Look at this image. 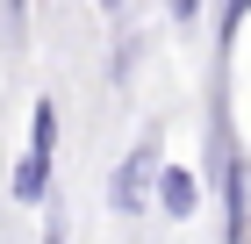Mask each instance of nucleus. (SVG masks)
<instances>
[{"mask_svg":"<svg viewBox=\"0 0 251 244\" xmlns=\"http://www.w3.org/2000/svg\"><path fill=\"white\" fill-rule=\"evenodd\" d=\"M43 244H65V223H50V230H43Z\"/></svg>","mask_w":251,"mask_h":244,"instance_id":"0eeeda50","label":"nucleus"},{"mask_svg":"<svg viewBox=\"0 0 251 244\" xmlns=\"http://www.w3.org/2000/svg\"><path fill=\"white\" fill-rule=\"evenodd\" d=\"M158 208H165L173 223H187L194 208H201V180H194L187 165H158Z\"/></svg>","mask_w":251,"mask_h":244,"instance_id":"7ed1b4c3","label":"nucleus"},{"mask_svg":"<svg viewBox=\"0 0 251 244\" xmlns=\"http://www.w3.org/2000/svg\"><path fill=\"white\" fill-rule=\"evenodd\" d=\"M50 158H58V101H36L29 108V151L15 158V201L22 208L50 201Z\"/></svg>","mask_w":251,"mask_h":244,"instance_id":"f257e3e1","label":"nucleus"},{"mask_svg":"<svg viewBox=\"0 0 251 244\" xmlns=\"http://www.w3.org/2000/svg\"><path fill=\"white\" fill-rule=\"evenodd\" d=\"M122 7H129V0H100V15H108V22H122Z\"/></svg>","mask_w":251,"mask_h":244,"instance_id":"423d86ee","label":"nucleus"},{"mask_svg":"<svg viewBox=\"0 0 251 244\" xmlns=\"http://www.w3.org/2000/svg\"><path fill=\"white\" fill-rule=\"evenodd\" d=\"M7 15H15V22H22V15H29V0H7Z\"/></svg>","mask_w":251,"mask_h":244,"instance_id":"6e6552de","label":"nucleus"},{"mask_svg":"<svg viewBox=\"0 0 251 244\" xmlns=\"http://www.w3.org/2000/svg\"><path fill=\"white\" fill-rule=\"evenodd\" d=\"M201 7H208V0H173V22H179V29H194V15H201Z\"/></svg>","mask_w":251,"mask_h":244,"instance_id":"39448f33","label":"nucleus"},{"mask_svg":"<svg viewBox=\"0 0 251 244\" xmlns=\"http://www.w3.org/2000/svg\"><path fill=\"white\" fill-rule=\"evenodd\" d=\"M151 187H158V144H136L129 158H122V172H115V187H108V201H115L122 216H129V208L144 201Z\"/></svg>","mask_w":251,"mask_h":244,"instance_id":"f03ea898","label":"nucleus"},{"mask_svg":"<svg viewBox=\"0 0 251 244\" xmlns=\"http://www.w3.org/2000/svg\"><path fill=\"white\" fill-rule=\"evenodd\" d=\"M244 15H251V0H223V43L244 29Z\"/></svg>","mask_w":251,"mask_h":244,"instance_id":"20e7f679","label":"nucleus"}]
</instances>
